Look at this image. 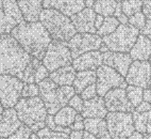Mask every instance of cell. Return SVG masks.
I'll use <instances>...</instances> for the list:
<instances>
[{
  "mask_svg": "<svg viewBox=\"0 0 151 139\" xmlns=\"http://www.w3.org/2000/svg\"><path fill=\"white\" fill-rule=\"evenodd\" d=\"M31 57L42 61L52 39L41 22H22L10 33Z\"/></svg>",
  "mask_w": 151,
  "mask_h": 139,
  "instance_id": "1",
  "label": "cell"
},
{
  "mask_svg": "<svg viewBox=\"0 0 151 139\" xmlns=\"http://www.w3.org/2000/svg\"><path fill=\"white\" fill-rule=\"evenodd\" d=\"M32 57L24 52L11 34L0 36V75L22 78Z\"/></svg>",
  "mask_w": 151,
  "mask_h": 139,
  "instance_id": "2",
  "label": "cell"
},
{
  "mask_svg": "<svg viewBox=\"0 0 151 139\" xmlns=\"http://www.w3.org/2000/svg\"><path fill=\"white\" fill-rule=\"evenodd\" d=\"M17 117L22 124L37 133L42 128L46 127L45 121L48 116L45 104L40 96L35 98H22L14 107Z\"/></svg>",
  "mask_w": 151,
  "mask_h": 139,
  "instance_id": "3",
  "label": "cell"
},
{
  "mask_svg": "<svg viewBox=\"0 0 151 139\" xmlns=\"http://www.w3.org/2000/svg\"><path fill=\"white\" fill-rule=\"evenodd\" d=\"M40 22L54 41L67 43L77 33L70 17L54 9H43Z\"/></svg>",
  "mask_w": 151,
  "mask_h": 139,
  "instance_id": "4",
  "label": "cell"
},
{
  "mask_svg": "<svg viewBox=\"0 0 151 139\" xmlns=\"http://www.w3.org/2000/svg\"><path fill=\"white\" fill-rule=\"evenodd\" d=\"M139 36V31L129 24H120L116 30L103 36L102 41L110 52L129 54Z\"/></svg>",
  "mask_w": 151,
  "mask_h": 139,
  "instance_id": "5",
  "label": "cell"
},
{
  "mask_svg": "<svg viewBox=\"0 0 151 139\" xmlns=\"http://www.w3.org/2000/svg\"><path fill=\"white\" fill-rule=\"evenodd\" d=\"M40 98L45 104L48 115L54 116L63 107L67 106L69 98L63 93L61 87L54 84L51 79L46 78L38 84Z\"/></svg>",
  "mask_w": 151,
  "mask_h": 139,
  "instance_id": "6",
  "label": "cell"
},
{
  "mask_svg": "<svg viewBox=\"0 0 151 139\" xmlns=\"http://www.w3.org/2000/svg\"><path fill=\"white\" fill-rule=\"evenodd\" d=\"M42 61L49 73H52L60 68L71 65L73 59L66 42L52 40Z\"/></svg>",
  "mask_w": 151,
  "mask_h": 139,
  "instance_id": "7",
  "label": "cell"
},
{
  "mask_svg": "<svg viewBox=\"0 0 151 139\" xmlns=\"http://www.w3.org/2000/svg\"><path fill=\"white\" fill-rule=\"evenodd\" d=\"M105 121L111 139H129L135 132L132 112H109Z\"/></svg>",
  "mask_w": 151,
  "mask_h": 139,
  "instance_id": "8",
  "label": "cell"
},
{
  "mask_svg": "<svg viewBox=\"0 0 151 139\" xmlns=\"http://www.w3.org/2000/svg\"><path fill=\"white\" fill-rule=\"evenodd\" d=\"M24 82L16 76L0 75V103L4 109L14 108L22 98Z\"/></svg>",
  "mask_w": 151,
  "mask_h": 139,
  "instance_id": "9",
  "label": "cell"
},
{
  "mask_svg": "<svg viewBox=\"0 0 151 139\" xmlns=\"http://www.w3.org/2000/svg\"><path fill=\"white\" fill-rule=\"evenodd\" d=\"M97 94L98 96H103L106 94L110 90L115 88H122L126 89L128 87L124 77H122L118 72H116L114 68L106 66L104 64L97 68Z\"/></svg>",
  "mask_w": 151,
  "mask_h": 139,
  "instance_id": "10",
  "label": "cell"
},
{
  "mask_svg": "<svg viewBox=\"0 0 151 139\" xmlns=\"http://www.w3.org/2000/svg\"><path fill=\"white\" fill-rule=\"evenodd\" d=\"M22 22L24 17L16 0H0V36L10 34Z\"/></svg>",
  "mask_w": 151,
  "mask_h": 139,
  "instance_id": "11",
  "label": "cell"
},
{
  "mask_svg": "<svg viewBox=\"0 0 151 139\" xmlns=\"http://www.w3.org/2000/svg\"><path fill=\"white\" fill-rule=\"evenodd\" d=\"M103 41L98 34L93 33H76L67 42V46L70 50L73 59L88 52L99 50Z\"/></svg>",
  "mask_w": 151,
  "mask_h": 139,
  "instance_id": "12",
  "label": "cell"
},
{
  "mask_svg": "<svg viewBox=\"0 0 151 139\" xmlns=\"http://www.w3.org/2000/svg\"><path fill=\"white\" fill-rule=\"evenodd\" d=\"M128 86L148 89L151 82V65L149 61H133L127 76L124 77Z\"/></svg>",
  "mask_w": 151,
  "mask_h": 139,
  "instance_id": "13",
  "label": "cell"
},
{
  "mask_svg": "<svg viewBox=\"0 0 151 139\" xmlns=\"http://www.w3.org/2000/svg\"><path fill=\"white\" fill-rule=\"evenodd\" d=\"M105 107L109 112H133L134 107L128 100L126 89L115 88L109 91L104 96Z\"/></svg>",
  "mask_w": 151,
  "mask_h": 139,
  "instance_id": "14",
  "label": "cell"
},
{
  "mask_svg": "<svg viewBox=\"0 0 151 139\" xmlns=\"http://www.w3.org/2000/svg\"><path fill=\"white\" fill-rule=\"evenodd\" d=\"M97 14L93 8H84L80 12L70 17L71 23L78 33H93L96 34L97 29L95 28V19Z\"/></svg>",
  "mask_w": 151,
  "mask_h": 139,
  "instance_id": "15",
  "label": "cell"
},
{
  "mask_svg": "<svg viewBox=\"0 0 151 139\" xmlns=\"http://www.w3.org/2000/svg\"><path fill=\"white\" fill-rule=\"evenodd\" d=\"M102 62L104 65L110 66L116 72H118L122 77H126L133 60L130 54L113 52L108 50L106 52L102 54Z\"/></svg>",
  "mask_w": 151,
  "mask_h": 139,
  "instance_id": "16",
  "label": "cell"
},
{
  "mask_svg": "<svg viewBox=\"0 0 151 139\" xmlns=\"http://www.w3.org/2000/svg\"><path fill=\"white\" fill-rule=\"evenodd\" d=\"M45 9H54L68 17L77 14L85 8L84 0H43Z\"/></svg>",
  "mask_w": 151,
  "mask_h": 139,
  "instance_id": "17",
  "label": "cell"
},
{
  "mask_svg": "<svg viewBox=\"0 0 151 139\" xmlns=\"http://www.w3.org/2000/svg\"><path fill=\"white\" fill-rule=\"evenodd\" d=\"M102 54L99 50L88 52L73 59V64L76 72L82 71H97L102 65Z\"/></svg>",
  "mask_w": 151,
  "mask_h": 139,
  "instance_id": "18",
  "label": "cell"
},
{
  "mask_svg": "<svg viewBox=\"0 0 151 139\" xmlns=\"http://www.w3.org/2000/svg\"><path fill=\"white\" fill-rule=\"evenodd\" d=\"M20 125L22 122L17 117L16 110L14 108L4 109L0 115V138L8 139L20 127Z\"/></svg>",
  "mask_w": 151,
  "mask_h": 139,
  "instance_id": "19",
  "label": "cell"
},
{
  "mask_svg": "<svg viewBox=\"0 0 151 139\" xmlns=\"http://www.w3.org/2000/svg\"><path fill=\"white\" fill-rule=\"evenodd\" d=\"M24 22L35 23L40 20L43 11V0H16Z\"/></svg>",
  "mask_w": 151,
  "mask_h": 139,
  "instance_id": "20",
  "label": "cell"
},
{
  "mask_svg": "<svg viewBox=\"0 0 151 139\" xmlns=\"http://www.w3.org/2000/svg\"><path fill=\"white\" fill-rule=\"evenodd\" d=\"M109 114L108 109L105 107L104 100L101 96H96V98L89 100V101H84L83 110L81 115L84 119L87 118H99V119H104Z\"/></svg>",
  "mask_w": 151,
  "mask_h": 139,
  "instance_id": "21",
  "label": "cell"
},
{
  "mask_svg": "<svg viewBox=\"0 0 151 139\" xmlns=\"http://www.w3.org/2000/svg\"><path fill=\"white\" fill-rule=\"evenodd\" d=\"M133 61H148L151 58V40L140 34L130 50Z\"/></svg>",
  "mask_w": 151,
  "mask_h": 139,
  "instance_id": "22",
  "label": "cell"
},
{
  "mask_svg": "<svg viewBox=\"0 0 151 139\" xmlns=\"http://www.w3.org/2000/svg\"><path fill=\"white\" fill-rule=\"evenodd\" d=\"M84 131L93 134L97 139H111L108 131L106 121L99 118H87L84 119Z\"/></svg>",
  "mask_w": 151,
  "mask_h": 139,
  "instance_id": "23",
  "label": "cell"
},
{
  "mask_svg": "<svg viewBox=\"0 0 151 139\" xmlns=\"http://www.w3.org/2000/svg\"><path fill=\"white\" fill-rule=\"evenodd\" d=\"M77 72L73 65L63 66L58 68L57 71L52 72L49 75V78L51 79L54 84H57L59 87L63 86H73L75 82Z\"/></svg>",
  "mask_w": 151,
  "mask_h": 139,
  "instance_id": "24",
  "label": "cell"
},
{
  "mask_svg": "<svg viewBox=\"0 0 151 139\" xmlns=\"http://www.w3.org/2000/svg\"><path fill=\"white\" fill-rule=\"evenodd\" d=\"M97 82V74L96 71H82L77 72L75 82L73 87L76 91V94H81L82 91L87 88L88 86L94 85Z\"/></svg>",
  "mask_w": 151,
  "mask_h": 139,
  "instance_id": "25",
  "label": "cell"
},
{
  "mask_svg": "<svg viewBox=\"0 0 151 139\" xmlns=\"http://www.w3.org/2000/svg\"><path fill=\"white\" fill-rule=\"evenodd\" d=\"M135 131L143 135H151V110L147 112L133 111Z\"/></svg>",
  "mask_w": 151,
  "mask_h": 139,
  "instance_id": "26",
  "label": "cell"
},
{
  "mask_svg": "<svg viewBox=\"0 0 151 139\" xmlns=\"http://www.w3.org/2000/svg\"><path fill=\"white\" fill-rule=\"evenodd\" d=\"M77 115H78V112L67 105V106L60 109L59 111L53 116L54 122L57 125L61 126V127L70 128V126L73 125V122H75Z\"/></svg>",
  "mask_w": 151,
  "mask_h": 139,
  "instance_id": "27",
  "label": "cell"
},
{
  "mask_svg": "<svg viewBox=\"0 0 151 139\" xmlns=\"http://www.w3.org/2000/svg\"><path fill=\"white\" fill-rule=\"evenodd\" d=\"M117 4L118 2H116L115 0H96L93 10L96 14L103 17L114 16Z\"/></svg>",
  "mask_w": 151,
  "mask_h": 139,
  "instance_id": "28",
  "label": "cell"
},
{
  "mask_svg": "<svg viewBox=\"0 0 151 139\" xmlns=\"http://www.w3.org/2000/svg\"><path fill=\"white\" fill-rule=\"evenodd\" d=\"M119 25L120 24H119L118 19H117L115 16L104 17V22H103L102 26L97 30V33H96V34H98V36H101V38L106 36L116 30Z\"/></svg>",
  "mask_w": 151,
  "mask_h": 139,
  "instance_id": "29",
  "label": "cell"
},
{
  "mask_svg": "<svg viewBox=\"0 0 151 139\" xmlns=\"http://www.w3.org/2000/svg\"><path fill=\"white\" fill-rule=\"evenodd\" d=\"M143 10L142 0H124L122 2V11L129 18L136 13H139Z\"/></svg>",
  "mask_w": 151,
  "mask_h": 139,
  "instance_id": "30",
  "label": "cell"
},
{
  "mask_svg": "<svg viewBox=\"0 0 151 139\" xmlns=\"http://www.w3.org/2000/svg\"><path fill=\"white\" fill-rule=\"evenodd\" d=\"M143 92L144 89L138 87H134V86H128L126 88V93H127L128 100L131 103L134 109L143 102Z\"/></svg>",
  "mask_w": 151,
  "mask_h": 139,
  "instance_id": "31",
  "label": "cell"
},
{
  "mask_svg": "<svg viewBox=\"0 0 151 139\" xmlns=\"http://www.w3.org/2000/svg\"><path fill=\"white\" fill-rule=\"evenodd\" d=\"M41 64V61L35 59L32 57V60L29 63V65L27 66V68L24 70V72L22 73V76L20 78L24 84H34V75H35V71L37 66Z\"/></svg>",
  "mask_w": 151,
  "mask_h": 139,
  "instance_id": "32",
  "label": "cell"
},
{
  "mask_svg": "<svg viewBox=\"0 0 151 139\" xmlns=\"http://www.w3.org/2000/svg\"><path fill=\"white\" fill-rule=\"evenodd\" d=\"M40 139H69V134L62 132H53L48 127L42 128L36 133Z\"/></svg>",
  "mask_w": 151,
  "mask_h": 139,
  "instance_id": "33",
  "label": "cell"
},
{
  "mask_svg": "<svg viewBox=\"0 0 151 139\" xmlns=\"http://www.w3.org/2000/svg\"><path fill=\"white\" fill-rule=\"evenodd\" d=\"M146 20H147V18L144 15V13L143 12H139V13H136L134 15H132L131 17H129L128 24L131 25L135 29H137L138 31H140L144 28V26H145Z\"/></svg>",
  "mask_w": 151,
  "mask_h": 139,
  "instance_id": "34",
  "label": "cell"
},
{
  "mask_svg": "<svg viewBox=\"0 0 151 139\" xmlns=\"http://www.w3.org/2000/svg\"><path fill=\"white\" fill-rule=\"evenodd\" d=\"M40 95V89L36 84H24L22 88V98H35Z\"/></svg>",
  "mask_w": 151,
  "mask_h": 139,
  "instance_id": "35",
  "label": "cell"
},
{
  "mask_svg": "<svg viewBox=\"0 0 151 139\" xmlns=\"http://www.w3.org/2000/svg\"><path fill=\"white\" fill-rule=\"evenodd\" d=\"M31 135H32L31 128H29L28 126L22 124L20 127H19L14 134H12L8 139H30Z\"/></svg>",
  "mask_w": 151,
  "mask_h": 139,
  "instance_id": "36",
  "label": "cell"
},
{
  "mask_svg": "<svg viewBox=\"0 0 151 139\" xmlns=\"http://www.w3.org/2000/svg\"><path fill=\"white\" fill-rule=\"evenodd\" d=\"M49 75H50V73L48 72V70H47L45 66H44V64L41 62V64L37 66V68H36V71H35V75H34V84H36V85H38L41 82H43L44 79H46L49 77Z\"/></svg>",
  "mask_w": 151,
  "mask_h": 139,
  "instance_id": "37",
  "label": "cell"
},
{
  "mask_svg": "<svg viewBox=\"0 0 151 139\" xmlns=\"http://www.w3.org/2000/svg\"><path fill=\"white\" fill-rule=\"evenodd\" d=\"M68 106L71 107L73 109H75L78 114H81L83 110L84 106V101L82 100V98L79 94H76L73 98H70V101L68 102Z\"/></svg>",
  "mask_w": 151,
  "mask_h": 139,
  "instance_id": "38",
  "label": "cell"
},
{
  "mask_svg": "<svg viewBox=\"0 0 151 139\" xmlns=\"http://www.w3.org/2000/svg\"><path fill=\"white\" fill-rule=\"evenodd\" d=\"M97 95L98 94H97V87H96V84L91 85L87 88H85L81 92V94H80V96L82 98L83 101H89V100L96 98Z\"/></svg>",
  "mask_w": 151,
  "mask_h": 139,
  "instance_id": "39",
  "label": "cell"
},
{
  "mask_svg": "<svg viewBox=\"0 0 151 139\" xmlns=\"http://www.w3.org/2000/svg\"><path fill=\"white\" fill-rule=\"evenodd\" d=\"M71 131H83L84 130V118L81 114H78L76 116L75 122L70 126Z\"/></svg>",
  "mask_w": 151,
  "mask_h": 139,
  "instance_id": "40",
  "label": "cell"
},
{
  "mask_svg": "<svg viewBox=\"0 0 151 139\" xmlns=\"http://www.w3.org/2000/svg\"><path fill=\"white\" fill-rule=\"evenodd\" d=\"M143 1V10L142 12L147 19H151V0H142Z\"/></svg>",
  "mask_w": 151,
  "mask_h": 139,
  "instance_id": "41",
  "label": "cell"
},
{
  "mask_svg": "<svg viewBox=\"0 0 151 139\" xmlns=\"http://www.w3.org/2000/svg\"><path fill=\"white\" fill-rule=\"evenodd\" d=\"M139 33L151 40V19H147V20H146L145 26H144L143 29L139 31Z\"/></svg>",
  "mask_w": 151,
  "mask_h": 139,
  "instance_id": "42",
  "label": "cell"
},
{
  "mask_svg": "<svg viewBox=\"0 0 151 139\" xmlns=\"http://www.w3.org/2000/svg\"><path fill=\"white\" fill-rule=\"evenodd\" d=\"M149 110H151V104L147 103V102H144V101L134 109V111H136V112H147V111H149Z\"/></svg>",
  "mask_w": 151,
  "mask_h": 139,
  "instance_id": "43",
  "label": "cell"
},
{
  "mask_svg": "<svg viewBox=\"0 0 151 139\" xmlns=\"http://www.w3.org/2000/svg\"><path fill=\"white\" fill-rule=\"evenodd\" d=\"M83 131H71L69 134V139H82Z\"/></svg>",
  "mask_w": 151,
  "mask_h": 139,
  "instance_id": "44",
  "label": "cell"
},
{
  "mask_svg": "<svg viewBox=\"0 0 151 139\" xmlns=\"http://www.w3.org/2000/svg\"><path fill=\"white\" fill-rule=\"evenodd\" d=\"M143 101L151 104V89H150V88H148V89H144Z\"/></svg>",
  "mask_w": 151,
  "mask_h": 139,
  "instance_id": "45",
  "label": "cell"
},
{
  "mask_svg": "<svg viewBox=\"0 0 151 139\" xmlns=\"http://www.w3.org/2000/svg\"><path fill=\"white\" fill-rule=\"evenodd\" d=\"M103 22H104V17L101 16V15H98L97 14V16H96V19H95V28L96 29H99L101 26H102Z\"/></svg>",
  "mask_w": 151,
  "mask_h": 139,
  "instance_id": "46",
  "label": "cell"
},
{
  "mask_svg": "<svg viewBox=\"0 0 151 139\" xmlns=\"http://www.w3.org/2000/svg\"><path fill=\"white\" fill-rule=\"evenodd\" d=\"M143 138H144L143 134L138 133V132H136V131H135L134 133L129 137V139H143Z\"/></svg>",
  "mask_w": 151,
  "mask_h": 139,
  "instance_id": "47",
  "label": "cell"
},
{
  "mask_svg": "<svg viewBox=\"0 0 151 139\" xmlns=\"http://www.w3.org/2000/svg\"><path fill=\"white\" fill-rule=\"evenodd\" d=\"M82 139H97V137H95L93 134L88 133V132L83 131V138Z\"/></svg>",
  "mask_w": 151,
  "mask_h": 139,
  "instance_id": "48",
  "label": "cell"
},
{
  "mask_svg": "<svg viewBox=\"0 0 151 139\" xmlns=\"http://www.w3.org/2000/svg\"><path fill=\"white\" fill-rule=\"evenodd\" d=\"M95 1H96V0H84L85 8H93L95 4Z\"/></svg>",
  "mask_w": 151,
  "mask_h": 139,
  "instance_id": "49",
  "label": "cell"
},
{
  "mask_svg": "<svg viewBox=\"0 0 151 139\" xmlns=\"http://www.w3.org/2000/svg\"><path fill=\"white\" fill-rule=\"evenodd\" d=\"M30 139H40L38 138V136L36 135V134L32 133V135H31V137H30Z\"/></svg>",
  "mask_w": 151,
  "mask_h": 139,
  "instance_id": "50",
  "label": "cell"
},
{
  "mask_svg": "<svg viewBox=\"0 0 151 139\" xmlns=\"http://www.w3.org/2000/svg\"><path fill=\"white\" fill-rule=\"evenodd\" d=\"M3 110H4V108H3V106L1 105V103H0V115L3 112Z\"/></svg>",
  "mask_w": 151,
  "mask_h": 139,
  "instance_id": "51",
  "label": "cell"
},
{
  "mask_svg": "<svg viewBox=\"0 0 151 139\" xmlns=\"http://www.w3.org/2000/svg\"><path fill=\"white\" fill-rule=\"evenodd\" d=\"M115 1H116V2H122L124 0H115Z\"/></svg>",
  "mask_w": 151,
  "mask_h": 139,
  "instance_id": "52",
  "label": "cell"
},
{
  "mask_svg": "<svg viewBox=\"0 0 151 139\" xmlns=\"http://www.w3.org/2000/svg\"><path fill=\"white\" fill-rule=\"evenodd\" d=\"M150 65H151V62H150ZM150 89H151V82H150Z\"/></svg>",
  "mask_w": 151,
  "mask_h": 139,
  "instance_id": "53",
  "label": "cell"
},
{
  "mask_svg": "<svg viewBox=\"0 0 151 139\" xmlns=\"http://www.w3.org/2000/svg\"><path fill=\"white\" fill-rule=\"evenodd\" d=\"M0 139H2V138H0Z\"/></svg>",
  "mask_w": 151,
  "mask_h": 139,
  "instance_id": "54",
  "label": "cell"
}]
</instances>
